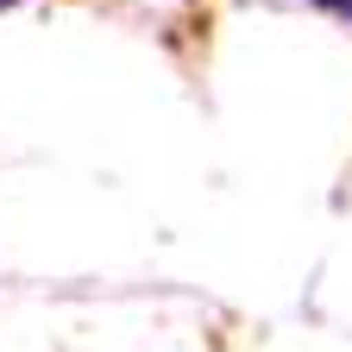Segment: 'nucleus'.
<instances>
[{
    "label": "nucleus",
    "mask_w": 352,
    "mask_h": 352,
    "mask_svg": "<svg viewBox=\"0 0 352 352\" xmlns=\"http://www.w3.org/2000/svg\"><path fill=\"white\" fill-rule=\"evenodd\" d=\"M321 7H333V13H346V19H352V0H321Z\"/></svg>",
    "instance_id": "obj_1"
}]
</instances>
